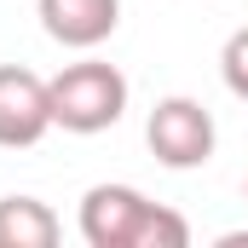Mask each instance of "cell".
<instances>
[{"mask_svg": "<svg viewBox=\"0 0 248 248\" xmlns=\"http://www.w3.org/2000/svg\"><path fill=\"white\" fill-rule=\"evenodd\" d=\"M52 87V127L63 133H104L127 116V75L104 58H81V63H63L58 75L46 81Z\"/></svg>", "mask_w": 248, "mask_h": 248, "instance_id": "obj_1", "label": "cell"}, {"mask_svg": "<svg viewBox=\"0 0 248 248\" xmlns=\"http://www.w3.org/2000/svg\"><path fill=\"white\" fill-rule=\"evenodd\" d=\"M144 144H150V156H156L162 168L190 173V168H202V162L214 156L219 133H214V116H208L196 98L168 93V98H156V110L144 116Z\"/></svg>", "mask_w": 248, "mask_h": 248, "instance_id": "obj_2", "label": "cell"}, {"mask_svg": "<svg viewBox=\"0 0 248 248\" xmlns=\"http://www.w3.org/2000/svg\"><path fill=\"white\" fill-rule=\"evenodd\" d=\"M52 133V87L29 63H0V150H29Z\"/></svg>", "mask_w": 248, "mask_h": 248, "instance_id": "obj_3", "label": "cell"}, {"mask_svg": "<svg viewBox=\"0 0 248 248\" xmlns=\"http://www.w3.org/2000/svg\"><path fill=\"white\" fill-rule=\"evenodd\" d=\"M150 208L156 202L133 185H93L81 196V237H87V248H139Z\"/></svg>", "mask_w": 248, "mask_h": 248, "instance_id": "obj_4", "label": "cell"}, {"mask_svg": "<svg viewBox=\"0 0 248 248\" xmlns=\"http://www.w3.org/2000/svg\"><path fill=\"white\" fill-rule=\"evenodd\" d=\"M46 41L69 52H93L122 29V0H35Z\"/></svg>", "mask_w": 248, "mask_h": 248, "instance_id": "obj_5", "label": "cell"}, {"mask_svg": "<svg viewBox=\"0 0 248 248\" xmlns=\"http://www.w3.org/2000/svg\"><path fill=\"white\" fill-rule=\"evenodd\" d=\"M58 237L63 225L41 196H0V248H52Z\"/></svg>", "mask_w": 248, "mask_h": 248, "instance_id": "obj_6", "label": "cell"}, {"mask_svg": "<svg viewBox=\"0 0 248 248\" xmlns=\"http://www.w3.org/2000/svg\"><path fill=\"white\" fill-rule=\"evenodd\" d=\"M190 243V225L185 214H173V208H150V219H144V237H139V248H185Z\"/></svg>", "mask_w": 248, "mask_h": 248, "instance_id": "obj_7", "label": "cell"}, {"mask_svg": "<svg viewBox=\"0 0 248 248\" xmlns=\"http://www.w3.org/2000/svg\"><path fill=\"white\" fill-rule=\"evenodd\" d=\"M219 75H225L231 98H243V104H248V23H243V29H231V41L219 46Z\"/></svg>", "mask_w": 248, "mask_h": 248, "instance_id": "obj_8", "label": "cell"}, {"mask_svg": "<svg viewBox=\"0 0 248 248\" xmlns=\"http://www.w3.org/2000/svg\"><path fill=\"white\" fill-rule=\"evenodd\" d=\"M243 196H248V185H243Z\"/></svg>", "mask_w": 248, "mask_h": 248, "instance_id": "obj_9", "label": "cell"}]
</instances>
